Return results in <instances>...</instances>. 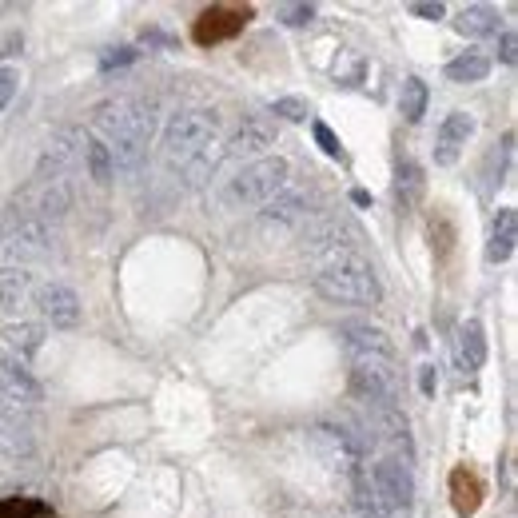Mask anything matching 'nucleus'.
Returning <instances> with one entry per match:
<instances>
[{"instance_id": "39448f33", "label": "nucleus", "mask_w": 518, "mask_h": 518, "mask_svg": "<svg viewBox=\"0 0 518 518\" xmlns=\"http://www.w3.org/2000/svg\"><path fill=\"white\" fill-rule=\"evenodd\" d=\"M56 248V236L48 224L32 220V216H20L12 212L4 224H0V259L4 267H28L36 259H48Z\"/></svg>"}, {"instance_id": "393cba45", "label": "nucleus", "mask_w": 518, "mask_h": 518, "mask_svg": "<svg viewBox=\"0 0 518 518\" xmlns=\"http://www.w3.org/2000/svg\"><path fill=\"white\" fill-rule=\"evenodd\" d=\"M220 160H224V152H216V144H212L208 152H200L196 160H188V164L180 168V172H184V184H188V188H204V184L216 176Z\"/></svg>"}, {"instance_id": "ddd939ff", "label": "nucleus", "mask_w": 518, "mask_h": 518, "mask_svg": "<svg viewBox=\"0 0 518 518\" xmlns=\"http://www.w3.org/2000/svg\"><path fill=\"white\" fill-rule=\"evenodd\" d=\"M36 451V435L28 423V411L0 399V459H28Z\"/></svg>"}, {"instance_id": "f704fd0d", "label": "nucleus", "mask_w": 518, "mask_h": 518, "mask_svg": "<svg viewBox=\"0 0 518 518\" xmlns=\"http://www.w3.org/2000/svg\"><path fill=\"white\" fill-rule=\"evenodd\" d=\"M435 387H439L435 367H423V371H419V391H423V395H435Z\"/></svg>"}, {"instance_id": "f3484780", "label": "nucleus", "mask_w": 518, "mask_h": 518, "mask_svg": "<svg viewBox=\"0 0 518 518\" xmlns=\"http://www.w3.org/2000/svg\"><path fill=\"white\" fill-rule=\"evenodd\" d=\"M271 144H275V132L267 124H244L220 152H224V160H263Z\"/></svg>"}, {"instance_id": "aec40b11", "label": "nucleus", "mask_w": 518, "mask_h": 518, "mask_svg": "<svg viewBox=\"0 0 518 518\" xmlns=\"http://www.w3.org/2000/svg\"><path fill=\"white\" fill-rule=\"evenodd\" d=\"M32 295V271L28 267H0V311H20Z\"/></svg>"}, {"instance_id": "0eeeda50", "label": "nucleus", "mask_w": 518, "mask_h": 518, "mask_svg": "<svg viewBox=\"0 0 518 518\" xmlns=\"http://www.w3.org/2000/svg\"><path fill=\"white\" fill-rule=\"evenodd\" d=\"M351 391L367 403H399V371L387 359H351Z\"/></svg>"}, {"instance_id": "4be33fe9", "label": "nucleus", "mask_w": 518, "mask_h": 518, "mask_svg": "<svg viewBox=\"0 0 518 518\" xmlns=\"http://www.w3.org/2000/svg\"><path fill=\"white\" fill-rule=\"evenodd\" d=\"M4 343L16 351L12 359L24 363V359H32V355L44 347V327H40V323H8V327H4Z\"/></svg>"}, {"instance_id": "f257e3e1", "label": "nucleus", "mask_w": 518, "mask_h": 518, "mask_svg": "<svg viewBox=\"0 0 518 518\" xmlns=\"http://www.w3.org/2000/svg\"><path fill=\"white\" fill-rule=\"evenodd\" d=\"M96 140L108 148L112 168H136L148 156V144L156 136V108L120 100V104H100L92 120Z\"/></svg>"}, {"instance_id": "423d86ee", "label": "nucleus", "mask_w": 518, "mask_h": 518, "mask_svg": "<svg viewBox=\"0 0 518 518\" xmlns=\"http://www.w3.org/2000/svg\"><path fill=\"white\" fill-rule=\"evenodd\" d=\"M76 204L72 180H36L32 188L20 192V216H32L52 228V220H64Z\"/></svg>"}, {"instance_id": "f8f14e48", "label": "nucleus", "mask_w": 518, "mask_h": 518, "mask_svg": "<svg viewBox=\"0 0 518 518\" xmlns=\"http://www.w3.org/2000/svg\"><path fill=\"white\" fill-rule=\"evenodd\" d=\"M36 307H40L44 323H52V327H60V331H72V327L80 323V315H84L80 295H76L68 283H48V287H40V291H36Z\"/></svg>"}, {"instance_id": "7ed1b4c3", "label": "nucleus", "mask_w": 518, "mask_h": 518, "mask_svg": "<svg viewBox=\"0 0 518 518\" xmlns=\"http://www.w3.org/2000/svg\"><path fill=\"white\" fill-rule=\"evenodd\" d=\"M220 136V112L216 108H188V112H176L164 128V160L168 164H188L196 160L200 152H208Z\"/></svg>"}, {"instance_id": "7c9ffc66", "label": "nucleus", "mask_w": 518, "mask_h": 518, "mask_svg": "<svg viewBox=\"0 0 518 518\" xmlns=\"http://www.w3.org/2000/svg\"><path fill=\"white\" fill-rule=\"evenodd\" d=\"M499 60L507 64V68H515L518 64V36L507 28V32H499Z\"/></svg>"}, {"instance_id": "2f4dec72", "label": "nucleus", "mask_w": 518, "mask_h": 518, "mask_svg": "<svg viewBox=\"0 0 518 518\" xmlns=\"http://www.w3.org/2000/svg\"><path fill=\"white\" fill-rule=\"evenodd\" d=\"M315 140H319V148H323L327 156H335V160L343 156V148H339V140H335V132H331L327 124H315Z\"/></svg>"}, {"instance_id": "473e14b6", "label": "nucleus", "mask_w": 518, "mask_h": 518, "mask_svg": "<svg viewBox=\"0 0 518 518\" xmlns=\"http://www.w3.org/2000/svg\"><path fill=\"white\" fill-rule=\"evenodd\" d=\"M443 4L435 0V4H427V0H419V4H411V16H423V20H443Z\"/></svg>"}, {"instance_id": "dca6fc26", "label": "nucleus", "mask_w": 518, "mask_h": 518, "mask_svg": "<svg viewBox=\"0 0 518 518\" xmlns=\"http://www.w3.org/2000/svg\"><path fill=\"white\" fill-rule=\"evenodd\" d=\"M471 132H475V120H471L467 112H451V116L443 120V128H439V140H435V164L451 168V164L463 156Z\"/></svg>"}, {"instance_id": "9b49d317", "label": "nucleus", "mask_w": 518, "mask_h": 518, "mask_svg": "<svg viewBox=\"0 0 518 518\" xmlns=\"http://www.w3.org/2000/svg\"><path fill=\"white\" fill-rule=\"evenodd\" d=\"M0 399L20 407V411H32L44 399L40 383L32 379V371L20 359H12V355H0Z\"/></svg>"}, {"instance_id": "412c9836", "label": "nucleus", "mask_w": 518, "mask_h": 518, "mask_svg": "<svg viewBox=\"0 0 518 518\" xmlns=\"http://www.w3.org/2000/svg\"><path fill=\"white\" fill-rule=\"evenodd\" d=\"M455 28L467 36V40H483V36H499V12L487 8V4H471L455 16Z\"/></svg>"}, {"instance_id": "b1692460", "label": "nucleus", "mask_w": 518, "mask_h": 518, "mask_svg": "<svg viewBox=\"0 0 518 518\" xmlns=\"http://www.w3.org/2000/svg\"><path fill=\"white\" fill-rule=\"evenodd\" d=\"M84 164H88V176H92V184H100V188H108L112 184V156H108V148L96 140V136H88L84 140Z\"/></svg>"}, {"instance_id": "2eb2a0df", "label": "nucleus", "mask_w": 518, "mask_h": 518, "mask_svg": "<svg viewBox=\"0 0 518 518\" xmlns=\"http://www.w3.org/2000/svg\"><path fill=\"white\" fill-rule=\"evenodd\" d=\"M339 339L347 343L351 359H387V363H395V343H391L387 331H379V327L347 323V327L339 331Z\"/></svg>"}, {"instance_id": "5701e85b", "label": "nucleus", "mask_w": 518, "mask_h": 518, "mask_svg": "<svg viewBox=\"0 0 518 518\" xmlns=\"http://www.w3.org/2000/svg\"><path fill=\"white\" fill-rule=\"evenodd\" d=\"M487 76H491V60L483 52H463L447 64V80H455V84H479Z\"/></svg>"}, {"instance_id": "cd10ccee", "label": "nucleus", "mask_w": 518, "mask_h": 518, "mask_svg": "<svg viewBox=\"0 0 518 518\" xmlns=\"http://www.w3.org/2000/svg\"><path fill=\"white\" fill-rule=\"evenodd\" d=\"M279 20L291 24V28L311 24V20H315V4H283V8H279Z\"/></svg>"}, {"instance_id": "72a5a7b5", "label": "nucleus", "mask_w": 518, "mask_h": 518, "mask_svg": "<svg viewBox=\"0 0 518 518\" xmlns=\"http://www.w3.org/2000/svg\"><path fill=\"white\" fill-rule=\"evenodd\" d=\"M132 60H136V48H116V52H108L100 64L112 68V64H132Z\"/></svg>"}, {"instance_id": "4468645a", "label": "nucleus", "mask_w": 518, "mask_h": 518, "mask_svg": "<svg viewBox=\"0 0 518 518\" xmlns=\"http://www.w3.org/2000/svg\"><path fill=\"white\" fill-rule=\"evenodd\" d=\"M351 240H355V232H351L343 220H335V216H311V220H307L303 248H307L311 256L327 252V256L335 259V256H343V252H355Z\"/></svg>"}, {"instance_id": "1a4fd4ad", "label": "nucleus", "mask_w": 518, "mask_h": 518, "mask_svg": "<svg viewBox=\"0 0 518 518\" xmlns=\"http://www.w3.org/2000/svg\"><path fill=\"white\" fill-rule=\"evenodd\" d=\"M84 132L76 128H60L44 152H40V164H36V180H72V172L84 164Z\"/></svg>"}, {"instance_id": "6e6552de", "label": "nucleus", "mask_w": 518, "mask_h": 518, "mask_svg": "<svg viewBox=\"0 0 518 518\" xmlns=\"http://www.w3.org/2000/svg\"><path fill=\"white\" fill-rule=\"evenodd\" d=\"M311 447L323 459V467H331V471H339L347 479H355L363 471V451L355 447V439L347 435V427H335V423L311 427Z\"/></svg>"}, {"instance_id": "6ab92c4d", "label": "nucleus", "mask_w": 518, "mask_h": 518, "mask_svg": "<svg viewBox=\"0 0 518 518\" xmlns=\"http://www.w3.org/2000/svg\"><path fill=\"white\" fill-rule=\"evenodd\" d=\"M518 244V212L515 208H499L495 224H491V244H487V259L491 263H507L515 256Z\"/></svg>"}, {"instance_id": "f03ea898", "label": "nucleus", "mask_w": 518, "mask_h": 518, "mask_svg": "<svg viewBox=\"0 0 518 518\" xmlns=\"http://www.w3.org/2000/svg\"><path fill=\"white\" fill-rule=\"evenodd\" d=\"M311 283H315V291H319L327 303L371 307V303H379V295H383L375 267L359 256V252H343V256L327 259Z\"/></svg>"}, {"instance_id": "c85d7f7f", "label": "nucleus", "mask_w": 518, "mask_h": 518, "mask_svg": "<svg viewBox=\"0 0 518 518\" xmlns=\"http://www.w3.org/2000/svg\"><path fill=\"white\" fill-rule=\"evenodd\" d=\"M16 88H20V72H16V68H0V112L12 104Z\"/></svg>"}, {"instance_id": "c756f323", "label": "nucleus", "mask_w": 518, "mask_h": 518, "mask_svg": "<svg viewBox=\"0 0 518 518\" xmlns=\"http://www.w3.org/2000/svg\"><path fill=\"white\" fill-rule=\"evenodd\" d=\"M403 188L411 192V200L423 192V168H419V164H407V168L399 172V192H403Z\"/></svg>"}, {"instance_id": "20e7f679", "label": "nucleus", "mask_w": 518, "mask_h": 518, "mask_svg": "<svg viewBox=\"0 0 518 518\" xmlns=\"http://www.w3.org/2000/svg\"><path fill=\"white\" fill-rule=\"evenodd\" d=\"M291 184V164L283 156H263L252 160L236 172V180H228L224 188V204L228 208H248V204H267L279 192H287Z\"/></svg>"}, {"instance_id": "9d476101", "label": "nucleus", "mask_w": 518, "mask_h": 518, "mask_svg": "<svg viewBox=\"0 0 518 518\" xmlns=\"http://www.w3.org/2000/svg\"><path fill=\"white\" fill-rule=\"evenodd\" d=\"M311 216H315V196H307V192H279L275 200L263 204L259 224L275 228V232H287V228H303Z\"/></svg>"}, {"instance_id": "a211bd4d", "label": "nucleus", "mask_w": 518, "mask_h": 518, "mask_svg": "<svg viewBox=\"0 0 518 518\" xmlns=\"http://www.w3.org/2000/svg\"><path fill=\"white\" fill-rule=\"evenodd\" d=\"M455 359H459L463 371H479V367L487 363V335H483V323H479V319H463V323H459Z\"/></svg>"}, {"instance_id": "bb28decb", "label": "nucleus", "mask_w": 518, "mask_h": 518, "mask_svg": "<svg viewBox=\"0 0 518 518\" xmlns=\"http://www.w3.org/2000/svg\"><path fill=\"white\" fill-rule=\"evenodd\" d=\"M271 116L299 124V120H307V116H311V108H307V100H299V96H283V100H271Z\"/></svg>"}, {"instance_id": "a878e982", "label": "nucleus", "mask_w": 518, "mask_h": 518, "mask_svg": "<svg viewBox=\"0 0 518 518\" xmlns=\"http://www.w3.org/2000/svg\"><path fill=\"white\" fill-rule=\"evenodd\" d=\"M427 100H431V92H427V84H423L419 76L403 80V96H399V104H403V116H407L411 124H419V120H423Z\"/></svg>"}]
</instances>
